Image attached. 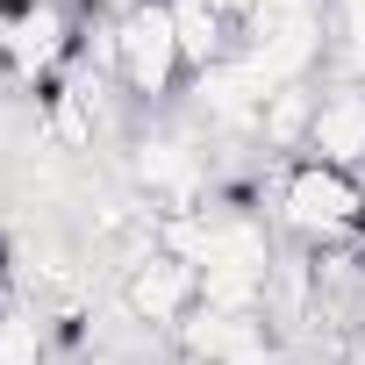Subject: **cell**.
Masks as SVG:
<instances>
[{
    "label": "cell",
    "mask_w": 365,
    "mask_h": 365,
    "mask_svg": "<svg viewBox=\"0 0 365 365\" xmlns=\"http://www.w3.org/2000/svg\"><path fill=\"white\" fill-rule=\"evenodd\" d=\"M272 230L294 251H351L365 237V179L322 158H279L272 172Z\"/></svg>",
    "instance_id": "6da1fadb"
},
{
    "label": "cell",
    "mask_w": 365,
    "mask_h": 365,
    "mask_svg": "<svg viewBox=\"0 0 365 365\" xmlns=\"http://www.w3.org/2000/svg\"><path fill=\"white\" fill-rule=\"evenodd\" d=\"M115 86L129 108L165 115L179 93L194 86L187 51H179V22H172V0H136V8L115 22Z\"/></svg>",
    "instance_id": "7a4b0ae2"
},
{
    "label": "cell",
    "mask_w": 365,
    "mask_h": 365,
    "mask_svg": "<svg viewBox=\"0 0 365 365\" xmlns=\"http://www.w3.org/2000/svg\"><path fill=\"white\" fill-rule=\"evenodd\" d=\"M115 301H122L150 336H165V344H172V336H179V322L201 308V272H194L187 258H172V251H143L136 265H122Z\"/></svg>",
    "instance_id": "3957f363"
},
{
    "label": "cell",
    "mask_w": 365,
    "mask_h": 365,
    "mask_svg": "<svg viewBox=\"0 0 365 365\" xmlns=\"http://www.w3.org/2000/svg\"><path fill=\"white\" fill-rule=\"evenodd\" d=\"M308 158L344 165L365 179V79H315V129Z\"/></svg>",
    "instance_id": "277c9868"
},
{
    "label": "cell",
    "mask_w": 365,
    "mask_h": 365,
    "mask_svg": "<svg viewBox=\"0 0 365 365\" xmlns=\"http://www.w3.org/2000/svg\"><path fill=\"white\" fill-rule=\"evenodd\" d=\"M0 365H58L51 358V322L36 301L0 308Z\"/></svg>",
    "instance_id": "5b68a950"
}]
</instances>
